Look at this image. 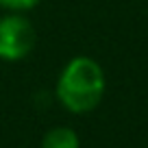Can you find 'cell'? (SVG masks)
Segmentation results:
<instances>
[{"label": "cell", "instance_id": "3", "mask_svg": "<svg viewBox=\"0 0 148 148\" xmlns=\"http://www.w3.org/2000/svg\"><path fill=\"white\" fill-rule=\"evenodd\" d=\"M42 148H81L79 135L68 126H55L42 139Z\"/></svg>", "mask_w": 148, "mask_h": 148}, {"label": "cell", "instance_id": "1", "mask_svg": "<svg viewBox=\"0 0 148 148\" xmlns=\"http://www.w3.org/2000/svg\"><path fill=\"white\" fill-rule=\"evenodd\" d=\"M105 94V72L92 57H74L57 81V98L72 113L96 109Z\"/></svg>", "mask_w": 148, "mask_h": 148}, {"label": "cell", "instance_id": "2", "mask_svg": "<svg viewBox=\"0 0 148 148\" xmlns=\"http://www.w3.org/2000/svg\"><path fill=\"white\" fill-rule=\"evenodd\" d=\"M35 46V28L31 20L20 13H7L0 18V59L22 61Z\"/></svg>", "mask_w": 148, "mask_h": 148}, {"label": "cell", "instance_id": "4", "mask_svg": "<svg viewBox=\"0 0 148 148\" xmlns=\"http://www.w3.org/2000/svg\"><path fill=\"white\" fill-rule=\"evenodd\" d=\"M42 0H0V9H7L11 13H20V11H28L37 7Z\"/></svg>", "mask_w": 148, "mask_h": 148}]
</instances>
